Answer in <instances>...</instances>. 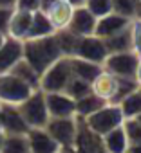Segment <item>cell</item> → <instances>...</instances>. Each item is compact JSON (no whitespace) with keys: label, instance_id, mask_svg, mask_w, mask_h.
<instances>
[{"label":"cell","instance_id":"27","mask_svg":"<svg viewBox=\"0 0 141 153\" xmlns=\"http://www.w3.org/2000/svg\"><path fill=\"white\" fill-rule=\"evenodd\" d=\"M112 7H114V13L134 20L139 15L141 0H112Z\"/></svg>","mask_w":141,"mask_h":153},{"label":"cell","instance_id":"34","mask_svg":"<svg viewBox=\"0 0 141 153\" xmlns=\"http://www.w3.org/2000/svg\"><path fill=\"white\" fill-rule=\"evenodd\" d=\"M16 7L26 11H38L42 9V0H16Z\"/></svg>","mask_w":141,"mask_h":153},{"label":"cell","instance_id":"14","mask_svg":"<svg viewBox=\"0 0 141 153\" xmlns=\"http://www.w3.org/2000/svg\"><path fill=\"white\" fill-rule=\"evenodd\" d=\"M24 58V40L8 36L6 43L0 47V74L9 72Z\"/></svg>","mask_w":141,"mask_h":153},{"label":"cell","instance_id":"21","mask_svg":"<svg viewBox=\"0 0 141 153\" xmlns=\"http://www.w3.org/2000/svg\"><path fill=\"white\" fill-rule=\"evenodd\" d=\"M54 27L51 24V20L47 18L45 11L38 9L33 13V22H31V27H29V33H27V38L26 40H34V38H44V36H49V34H54Z\"/></svg>","mask_w":141,"mask_h":153},{"label":"cell","instance_id":"29","mask_svg":"<svg viewBox=\"0 0 141 153\" xmlns=\"http://www.w3.org/2000/svg\"><path fill=\"white\" fill-rule=\"evenodd\" d=\"M65 92L76 101V99H80V97L91 94V92H92V87H91L89 81H85V79H82V78H76V76H73V78H70V81H69V85H67V88H65Z\"/></svg>","mask_w":141,"mask_h":153},{"label":"cell","instance_id":"35","mask_svg":"<svg viewBox=\"0 0 141 153\" xmlns=\"http://www.w3.org/2000/svg\"><path fill=\"white\" fill-rule=\"evenodd\" d=\"M0 7H9V9H15V7H16V0H0Z\"/></svg>","mask_w":141,"mask_h":153},{"label":"cell","instance_id":"7","mask_svg":"<svg viewBox=\"0 0 141 153\" xmlns=\"http://www.w3.org/2000/svg\"><path fill=\"white\" fill-rule=\"evenodd\" d=\"M45 130L62 144V148L73 146L78 131V115L73 117H51L45 124Z\"/></svg>","mask_w":141,"mask_h":153},{"label":"cell","instance_id":"9","mask_svg":"<svg viewBox=\"0 0 141 153\" xmlns=\"http://www.w3.org/2000/svg\"><path fill=\"white\" fill-rule=\"evenodd\" d=\"M74 56L103 65L105 58L109 56V49H107L105 40H103V38H100V36H96V34L82 36V38H78Z\"/></svg>","mask_w":141,"mask_h":153},{"label":"cell","instance_id":"10","mask_svg":"<svg viewBox=\"0 0 141 153\" xmlns=\"http://www.w3.org/2000/svg\"><path fill=\"white\" fill-rule=\"evenodd\" d=\"M47 110L51 117H73L76 115V101L67 92H45Z\"/></svg>","mask_w":141,"mask_h":153},{"label":"cell","instance_id":"36","mask_svg":"<svg viewBox=\"0 0 141 153\" xmlns=\"http://www.w3.org/2000/svg\"><path fill=\"white\" fill-rule=\"evenodd\" d=\"M125 153H141V144H128Z\"/></svg>","mask_w":141,"mask_h":153},{"label":"cell","instance_id":"8","mask_svg":"<svg viewBox=\"0 0 141 153\" xmlns=\"http://www.w3.org/2000/svg\"><path fill=\"white\" fill-rule=\"evenodd\" d=\"M74 153H107L103 148L101 135L94 133L82 117H78V131L73 146H69Z\"/></svg>","mask_w":141,"mask_h":153},{"label":"cell","instance_id":"45","mask_svg":"<svg viewBox=\"0 0 141 153\" xmlns=\"http://www.w3.org/2000/svg\"><path fill=\"white\" fill-rule=\"evenodd\" d=\"M139 92H141V85H139Z\"/></svg>","mask_w":141,"mask_h":153},{"label":"cell","instance_id":"41","mask_svg":"<svg viewBox=\"0 0 141 153\" xmlns=\"http://www.w3.org/2000/svg\"><path fill=\"white\" fill-rule=\"evenodd\" d=\"M2 142H4V130L0 128V149H2Z\"/></svg>","mask_w":141,"mask_h":153},{"label":"cell","instance_id":"31","mask_svg":"<svg viewBox=\"0 0 141 153\" xmlns=\"http://www.w3.org/2000/svg\"><path fill=\"white\" fill-rule=\"evenodd\" d=\"M123 128H125V133L130 144H141V123L136 117L125 119Z\"/></svg>","mask_w":141,"mask_h":153},{"label":"cell","instance_id":"37","mask_svg":"<svg viewBox=\"0 0 141 153\" xmlns=\"http://www.w3.org/2000/svg\"><path fill=\"white\" fill-rule=\"evenodd\" d=\"M136 79L141 85V58H139V65H137V70H136Z\"/></svg>","mask_w":141,"mask_h":153},{"label":"cell","instance_id":"6","mask_svg":"<svg viewBox=\"0 0 141 153\" xmlns=\"http://www.w3.org/2000/svg\"><path fill=\"white\" fill-rule=\"evenodd\" d=\"M137 65H139V56L134 51L110 52L103 61V68H107L118 78H136Z\"/></svg>","mask_w":141,"mask_h":153},{"label":"cell","instance_id":"24","mask_svg":"<svg viewBox=\"0 0 141 153\" xmlns=\"http://www.w3.org/2000/svg\"><path fill=\"white\" fill-rule=\"evenodd\" d=\"M9 72H13L15 76H18V78L24 79L26 83H29L33 88H40V79H42V76H40V74H38V72H36V70H34V68H33L24 58H22V59H20V61L9 70Z\"/></svg>","mask_w":141,"mask_h":153},{"label":"cell","instance_id":"38","mask_svg":"<svg viewBox=\"0 0 141 153\" xmlns=\"http://www.w3.org/2000/svg\"><path fill=\"white\" fill-rule=\"evenodd\" d=\"M52 2H56V0H42V9H47Z\"/></svg>","mask_w":141,"mask_h":153},{"label":"cell","instance_id":"44","mask_svg":"<svg viewBox=\"0 0 141 153\" xmlns=\"http://www.w3.org/2000/svg\"><path fill=\"white\" fill-rule=\"evenodd\" d=\"M0 110H2V103H0Z\"/></svg>","mask_w":141,"mask_h":153},{"label":"cell","instance_id":"15","mask_svg":"<svg viewBox=\"0 0 141 153\" xmlns=\"http://www.w3.org/2000/svg\"><path fill=\"white\" fill-rule=\"evenodd\" d=\"M74 7L76 6H73L69 0H56V2H52L47 9H42V11H45L47 18L51 20V24L54 27V31H63L70 24Z\"/></svg>","mask_w":141,"mask_h":153},{"label":"cell","instance_id":"2","mask_svg":"<svg viewBox=\"0 0 141 153\" xmlns=\"http://www.w3.org/2000/svg\"><path fill=\"white\" fill-rule=\"evenodd\" d=\"M85 121V124L98 135H105L107 131L121 126L125 123V115L121 112V106L118 103H107L105 106H101L98 112L91 114L89 117H82Z\"/></svg>","mask_w":141,"mask_h":153},{"label":"cell","instance_id":"23","mask_svg":"<svg viewBox=\"0 0 141 153\" xmlns=\"http://www.w3.org/2000/svg\"><path fill=\"white\" fill-rule=\"evenodd\" d=\"M105 105H107L105 99H101L100 96H96L94 92H91V94H87V96L76 99V115H78V117H89L91 114L98 112V110H100L101 106H105Z\"/></svg>","mask_w":141,"mask_h":153},{"label":"cell","instance_id":"26","mask_svg":"<svg viewBox=\"0 0 141 153\" xmlns=\"http://www.w3.org/2000/svg\"><path fill=\"white\" fill-rule=\"evenodd\" d=\"M118 105L121 106V112H123L125 119L137 117L141 114V92H139V88L130 92L128 96H125Z\"/></svg>","mask_w":141,"mask_h":153},{"label":"cell","instance_id":"17","mask_svg":"<svg viewBox=\"0 0 141 153\" xmlns=\"http://www.w3.org/2000/svg\"><path fill=\"white\" fill-rule=\"evenodd\" d=\"M130 18H127V16H121V15H118V13H110V15H107V16H101V18H98V24H96V36H100V38H109V36H112V34H116V33H119V31H125L127 27H130Z\"/></svg>","mask_w":141,"mask_h":153},{"label":"cell","instance_id":"16","mask_svg":"<svg viewBox=\"0 0 141 153\" xmlns=\"http://www.w3.org/2000/svg\"><path fill=\"white\" fill-rule=\"evenodd\" d=\"M118 83H119L118 76H114L107 68H101V72L94 78V81L91 83V87H92V92L96 96H100L107 103H114L116 94H118Z\"/></svg>","mask_w":141,"mask_h":153},{"label":"cell","instance_id":"42","mask_svg":"<svg viewBox=\"0 0 141 153\" xmlns=\"http://www.w3.org/2000/svg\"><path fill=\"white\" fill-rule=\"evenodd\" d=\"M136 119H137V121H139V123H141V114H139V115H137V117H136Z\"/></svg>","mask_w":141,"mask_h":153},{"label":"cell","instance_id":"43","mask_svg":"<svg viewBox=\"0 0 141 153\" xmlns=\"http://www.w3.org/2000/svg\"><path fill=\"white\" fill-rule=\"evenodd\" d=\"M137 18H141V9H139V15H137Z\"/></svg>","mask_w":141,"mask_h":153},{"label":"cell","instance_id":"3","mask_svg":"<svg viewBox=\"0 0 141 153\" xmlns=\"http://www.w3.org/2000/svg\"><path fill=\"white\" fill-rule=\"evenodd\" d=\"M18 108L29 128H45V124L51 119L49 110H47L45 92L42 88H36L24 103L18 105Z\"/></svg>","mask_w":141,"mask_h":153},{"label":"cell","instance_id":"18","mask_svg":"<svg viewBox=\"0 0 141 153\" xmlns=\"http://www.w3.org/2000/svg\"><path fill=\"white\" fill-rule=\"evenodd\" d=\"M69 59V67H70V72L76 78H82L89 83L94 81V78L101 72L103 65L100 63H94V61H89V59H83V58H78V56H65Z\"/></svg>","mask_w":141,"mask_h":153},{"label":"cell","instance_id":"5","mask_svg":"<svg viewBox=\"0 0 141 153\" xmlns=\"http://www.w3.org/2000/svg\"><path fill=\"white\" fill-rule=\"evenodd\" d=\"M70 78H73V72H70V67H69V59L63 56V58L56 59L42 74L40 88L44 92H65Z\"/></svg>","mask_w":141,"mask_h":153},{"label":"cell","instance_id":"4","mask_svg":"<svg viewBox=\"0 0 141 153\" xmlns=\"http://www.w3.org/2000/svg\"><path fill=\"white\" fill-rule=\"evenodd\" d=\"M36 88H33L29 83L20 79L13 72L0 74V103L6 105H20L24 103Z\"/></svg>","mask_w":141,"mask_h":153},{"label":"cell","instance_id":"28","mask_svg":"<svg viewBox=\"0 0 141 153\" xmlns=\"http://www.w3.org/2000/svg\"><path fill=\"white\" fill-rule=\"evenodd\" d=\"M56 38H58V43H60V49H62L63 56H74L76 43H78L80 36L73 34L69 29H63V31H56Z\"/></svg>","mask_w":141,"mask_h":153},{"label":"cell","instance_id":"13","mask_svg":"<svg viewBox=\"0 0 141 153\" xmlns=\"http://www.w3.org/2000/svg\"><path fill=\"white\" fill-rule=\"evenodd\" d=\"M31 153H60L62 144L45 128H29L27 131Z\"/></svg>","mask_w":141,"mask_h":153},{"label":"cell","instance_id":"1","mask_svg":"<svg viewBox=\"0 0 141 153\" xmlns=\"http://www.w3.org/2000/svg\"><path fill=\"white\" fill-rule=\"evenodd\" d=\"M63 58L56 33L34 38V40H24V59L42 76L56 59Z\"/></svg>","mask_w":141,"mask_h":153},{"label":"cell","instance_id":"39","mask_svg":"<svg viewBox=\"0 0 141 153\" xmlns=\"http://www.w3.org/2000/svg\"><path fill=\"white\" fill-rule=\"evenodd\" d=\"M6 40H8V34H6V33H2V31H0V47H2V45L6 43Z\"/></svg>","mask_w":141,"mask_h":153},{"label":"cell","instance_id":"30","mask_svg":"<svg viewBox=\"0 0 141 153\" xmlns=\"http://www.w3.org/2000/svg\"><path fill=\"white\" fill-rule=\"evenodd\" d=\"M83 6L96 16V18H101V16H107L114 11L112 7V0H85Z\"/></svg>","mask_w":141,"mask_h":153},{"label":"cell","instance_id":"22","mask_svg":"<svg viewBox=\"0 0 141 153\" xmlns=\"http://www.w3.org/2000/svg\"><path fill=\"white\" fill-rule=\"evenodd\" d=\"M0 153H31L27 133H4Z\"/></svg>","mask_w":141,"mask_h":153},{"label":"cell","instance_id":"19","mask_svg":"<svg viewBox=\"0 0 141 153\" xmlns=\"http://www.w3.org/2000/svg\"><path fill=\"white\" fill-rule=\"evenodd\" d=\"M33 13L34 11H26V9H18L15 7L11 22H9V29H8V36L18 38V40H26L31 22H33Z\"/></svg>","mask_w":141,"mask_h":153},{"label":"cell","instance_id":"32","mask_svg":"<svg viewBox=\"0 0 141 153\" xmlns=\"http://www.w3.org/2000/svg\"><path fill=\"white\" fill-rule=\"evenodd\" d=\"M130 38H132V51L141 58V18H134L130 22Z\"/></svg>","mask_w":141,"mask_h":153},{"label":"cell","instance_id":"25","mask_svg":"<svg viewBox=\"0 0 141 153\" xmlns=\"http://www.w3.org/2000/svg\"><path fill=\"white\" fill-rule=\"evenodd\" d=\"M109 54L110 52H125V51H132V38H130V27H127L125 31H119L109 38H105Z\"/></svg>","mask_w":141,"mask_h":153},{"label":"cell","instance_id":"11","mask_svg":"<svg viewBox=\"0 0 141 153\" xmlns=\"http://www.w3.org/2000/svg\"><path fill=\"white\" fill-rule=\"evenodd\" d=\"M0 128L4 133H27L29 126L18 108V105H6L2 103L0 110Z\"/></svg>","mask_w":141,"mask_h":153},{"label":"cell","instance_id":"40","mask_svg":"<svg viewBox=\"0 0 141 153\" xmlns=\"http://www.w3.org/2000/svg\"><path fill=\"white\" fill-rule=\"evenodd\" d=\"M69 2L73 4V6H82V4L85 2V0H69Z\"/></svg>","mask_w":141,"mask_h":153},{"label":"cell","instance_id":"33","mask_svg":"<svg viewBox=\"0 0 141 153\" xmlns=\"http://www.w3.org/2000/svg\"><path fill=\"white\" fill-rule=\"evenodd\" d=\"M13 11H15V9H9V7H0V31L6 33V34H8V29H9V22H11Z\"/></svg>","mask_w":141,"mask_h":153},{"label":"cell","instance_id":"20","mask_svg":"<svg viewBox=\"0 0 141 153\" xmlns=\"http://www.w3.org/2000/svg\"><path fill=\"white\" fill-rule=\"evenodd\" d=\"M103 148L107 153H125L127 148H128V139H127V133H125V128L123 124L107 131L103 137Z\"/></svg>","mask_w":141,"mask_h":153},{"label":"cell","instance_id":"12","mask_svg":"<svg viewBox=\"0 0 141 153\" xmlns=\"http://www.w3.org/2000/svg\"><path fill=\"white\" fill-rule=\"evenodd\" d=\"M96 24H98V18L82 4V6H76L74 7V13H73V18H70V24H69V31L76 34V36H91L96 33Z\"/></svg>","mask_w":141,"mask_h":153}]
</instances>
